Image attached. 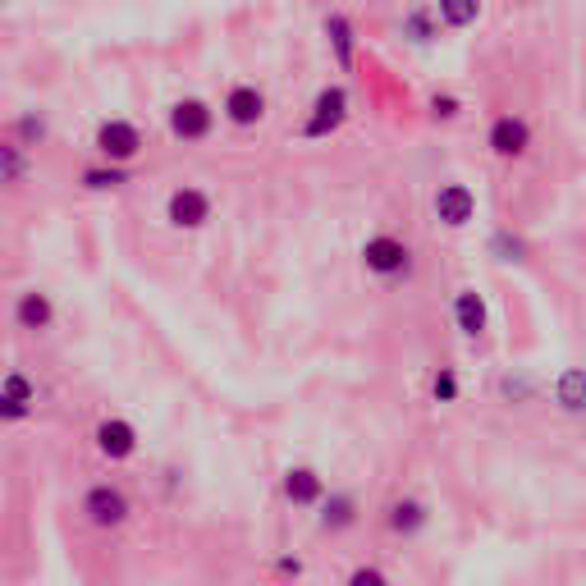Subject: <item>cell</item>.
<instances>
[{
	"label": "cell",
	"mask_w": 586,
	"mask_h": 586,
	"mask_svg": "<svg viewBox=\"0 0 586 586\" xmlns=\"http://www.w3.org/2000/svg\"><path fill=\"white\" fill-rule=\"evenodd\" d=\"M348 586H385V577L376 573V568H358V573H353V582Z\"/></svg>",
	"instance_id": "d4e9b609"
},
{
	"label": "cell",
	"mask_w": 586,
	"mask_h": 586,
	"mask_svg": "<svg viewBox=\"0 0 586 586\" xmlns=\"http://www.w3.org/2000/svg\"><path fill=\"white\" fill-rule=\"evenodd\" d=\"M394 527H399V532H413V527H422V509H417V504H394Z\"/></svg>",
	"instance_id": "ffe728a7"
},
{
	"label": "cell",
	"mask_w": 586,
	"mask_h": 586,
	"mask_svg": "<svg viewBox=\"0 0 586 586\" xmlns=\"http://www.w3.org/2000/svg\"><path fill=\"white\" fill-rule=\"evenodd\" d=\"M14 316H19V326L23 330H46L51 326V298L46 293H23L19 298V307H14Z\"/></svg>",
	"instance_id": "7c38bea8"
},
{
	"label": "cell",
	"mask_w": 586,
	"mask_h": 586,
	"mask_svg": "<svg viewBox=\"0 0 586 586\" xmlns=\"http://www.w3.org/2000/svg\"><path fill=\"white\" fill-rule=\"evenodd\" d=\"M431 110L440 115V120H454V115H458V101H454V97H435Z\"/></svg>",
	"instance_id": "484cf974"
},
{
	"label": "cell",
	"mask_w": 586,
	"mask_h": 586,
	"mask_svg": "<svg viewBox=\"0 0 586 586\" xmlns=\"http://www.w3.org/2000/svg\"><path fill=\"white\" fill-rule=\"evenodd\" d=\"M435 14L445 28H472L481 19V0H435Z\"/></svg>",
	"instance_id": "2e32d148"
},
{
	"label": "cell",
	"mask_w": 586,
	"mask_h": 586,
	"mask_svg": "<svg viewBox=\"0 0 586 586\" xmlns=\"http://www.w3.org/2000/svg\"><path fill=\"white\" fill-rule=\"evenodd\" d=\"M133 445H138V435H133V426L120 422V417H115V422H101V426H97V449H101L106 458H129Z\"/></svg>",
	"instance_id": "30bf717a"
},
{
	"label": "cell",
	"mask_w": 586,
	"mask_h": 586,
	"mask_svg": "<svg viewBox=\"0 0 586 586\" xmlns=\"http://www.w3.org/2000/svg\"><path fill=\"white\" fill-rule=\"evenodd\" d=\"M0 156H5V184H19L23 179V152H19V142H10V147H0Z\"/></svg>",
	"instance_id": "ac0fdd59"
},
{
	"label": "cell",
	"mask_w": 586,
	"mask_h": 586,
	"mask_svg": "<svg viewBox=\"0 0 586 586\" xmlns=\"http://www.w3.org/2000/svg\"><path fill=\"white\" fill-rule=\"evenodd\" d=\"M284 495L293 504H316L321 500V477H316L312 467H293L289 477H284Z\"/></svg>",
	"instance_id": "9a60e30c"
},
{
	"label": "cell",
	"mask_w": 586,
	"mask_h": 586,
	"mask_svg": "<svg viewBox=\"0 0 586 586\" xmlns=\"http://www.w3.org/2000/svg\"><path fill=\"white\" fill-rule=\"evenodd\" d=\"M19 133H23V138H42L46 124L37 120V115H23V120H19Z\"/></svg>",
	"instance_id": "4316f807"
},
{
	"label": "cell",
	"mask_w": 586,
	"mask_h": 586,
	"mask_svg": "<svg viewBox=\"0 0 586 586\" xmlns=\"http://www.w3.org/2000/svg\"><path fill=\"white\" fill-rule=\"evenodd\" d=\"M495 252H500V261H522V243L513 234H495Z\"/></svg>",
	"instance_id": "603a6c76"
},
{
	"label": "cell",
	"mask_w": 586,
	"mask_h": 586,
	"mask_svg": "<svg viewBox=\"0 0 586 586\" xmlns=\"http://www.w3.org/2000/svg\"><path fill=\"white\" fill-rule=\"evenodd\" d=\"M344 115H348V92L344 87H326V92L316 97L312 120L303 124V133L307 138H326V133H335L339 124H344Z\"/></svg>",
	"instance_id": "7a4b0ae2"
},
{
	"label": "cell",
	"mask_w": 586,
	"mask_h": 586,
	"mask_svg": "<svg viewBox=\"0 0 586 586\" xmlns=\"http://www.w3.org/2000/svg\"><path fill=\"white\" fill-rule=\"evenodd\" d=\"M170 220L179 229H197L211 220V202L207 193H197V188H179V193L170 197Z\"/></svg>",
	"instance_id": "9c48e42d"
},
{
	"label": "cell",
	"mask_w": 586,
	"mask_h": 586,
	"mask_svg": "<svg viewBox=\"0 0 586 586\" xmlns=\"http://www.w3.org/2000/svg\"><path fill=\"white\" fill-rule=\"evenodd\" d=\"M362 257H367V266L376 275H403V271H408V257H413V252L403 248L399 239H390V234H380V239H371L367 248H362Z\"/></svg>",
	"instance_id": "52a82bcc"
},
{
	"label": "cell",
	"mask_w": 586,
	"mask_h": 586,
	"mask_svg": "<svg viewBox=\"0 0 586 586\" xmlns=\"http://www.w3.org/2000/svg\"><path fill=\"white\" fill-rule=\"evenodd\" d=\"M33 399H37L33 385H28L19 371H14V376H5V417H10V422H19V417L33 413Z\"/></svg>",
	"instance_id": "4fadbf2b"
},
{
	"label": "cell",
	"mask_w": 586,
	"mask_h": 586,
	"mask_svg": "<svg viewBox=\"0 0 586 586\" xmlns=\"http://www.w3.org/2000/svg\"><path fill=\"white\" fill-rule=\"evenodd\" d=\"M83 513L97 522V527H120V522L129 518V500H124V490H115V486H97V490H87Z\"/></svg>",
	"instance_id": "3957f363"
},
{
	"label": "cell",
	"mask_w": 586,
	"mask_h": 586,
	"mask_svg": "<svg viewBox=\"0 0 586 586\" xmlns=\"http://www.w3.org/2000/svg\"><path fill=\"white\" fill-rule=\"evenodd\" d=\"M554 399H559V408H568V413H586V371L573 367L559 376V385H554Z\"/></svg>",
	"instance_id": "8fae6325"
},
{
	"label": "cell",
	"mask_w": 586,
	"mask_h": 586,
	"mask_svg": "<svg viewBox=\"0 0 586 586\" xmlns=\"http://www.w3.org/2000/svg\"><path fill=\"white\" fill-rule=\"evenodd\" d=\"M454 394H458V380L454 376H449V371H440V376H435V399H454Z\"/></svg>",
	"instance_id": "cb8c5ba5"
},
{
	"label": "cell",
	"mask_w": 586,
	"mask_h": 586,
	"mask_svg": "<svg viewBox=\"0 0 586 586\" xmlns=\"http://www.w3.org/2000/svg\"><path fill=\"white\" fill-rule=\"evenodd\" d=\"M83 184H87V188H120V184H124V174H120V170H87V174H83Z\"/></svg>",
	"instance_id": "44dd1931"
},
{
	"label": "cell",
	"mask_w": 586,
	"mask_h": 586,
	"mask_svg": "<svg viewBox=\"0 0 586 586\" xmlns=\"http://www.w3.org/2000/svg\"><path fill=\"white\" fill-rule=\"evenodd\" d=\"M454 321H458V330H463V335H481V330H486V303H481V298H477L472 289L458 293Z\"/></svg>",
	"instance_id": "5bb4252c"
},
{
	"label": "cell",
	"mask_w": 586,
	"mask_h": 586,
	"mask_svg": "<svg viewBox=\"0 0 586 586\" xmlns=\"http://www.w3.org/2000/svg\"><path fill=\"white\" fill-rule=\"evenodd\" d=\"M326 37H330V46H335V55H339V69L353 65V23H348L344 14H330L326 19Z\"/></svg>",
	"instance_id": "e0dca14e"
},
{
	"label": "cell",
	"mask_w": 586,
	"mask_h": 586,
	"mask_svg": "<svg viewBox=\"0 0 586 586\" xmlns=\"http://www.w3.org/2000/svg\"><path fill=\"white\" fill-rule=\"evenodd\" d=\"M97 152L106 161H133L142 152V133L133 129L129 120H106L97 129Z\"/></svg>",
	"instance_id": "6da1fadb"
},
{
	"label": "cell",
	"mask_w": 586,
	"mask_h": 586,
	"mask_svg": "<svg viewBox=\"0 0 586 586\" xmlns=\"http://www.w3.org/2000/svg\"><path fill=\"white\" fill-rule=\"evenodd\" d=\"M403 33H413V42H431V19H426V10H413L408 19H403Z\"/></svg>",
	"instance_id": "d6986e66"
},
{
	"label": "cell",
	"mask_w": 586,
	"mask_h": 586,
	"mask_svg": "<svg viewBox=\"0 0 586 586\" xmlns=\"http://www.w3.org/2000/svg\"><path fill=\"white\" fill-rule=\"evenodd\" d=\"M170 133L184 142H197L211 133V106L207 101H179V106L170 110Z\"/></svg>",
	"instance_id": "8992f818"
},
{
	"label": "cell",
	"mask_w": 586,
	"mask_h": 586,
	"mask_svg": "<svg viewBox=\"0 0 586 586\" xmlns=\"http://www.w3.org/2000/svg\"><path fill=\"white\" fill-rule=\"evenodd\" d=\"M225 115L229 124H239V129H252V124L266 115V97H261L252 83H239V87H229V97H225Z\"/></svg>",
	"instance_id": "ba28073f"
},
{
	"label": "cell",
	"mask_w": 586,
	"mask_h": 586,
	"mask_svg": "<svg viewBox=\"0 0 586 586\" xmlns=\"http://www.w3.org/2000/svg\"><path fill=\"white\" fill-rule=\"evenodd\" d=\"M344 522H353V504H348V500H330L326 527H344Z\"/></svg>",
	"instance_id": "7402d4cb"
},
{
	"label": "cell",
	"mask_w": 586,
	"mask_h": 586,
	"mask_svg": "<svg viewBox=\"0 0 586 586\" xmlns=\"http://www.w3.org/2000/svg\"><path fill=\"white\" fill-rule=\"evenodd\" d=\"M486 142L495 156H522L532 147V129H527V120H518V115H500V120L490 124Z\"/></svg>",
	"instance_id": "5b68a950"
},
{
	"label": "cell",
	"mask_w": 586,
	"mask_h": 586,
	"mask_svg": "<svg viewBox=\"0 0 586 586\" xmlns=\"http://www.w3.org/2000/svg\"><path fill=\"white\" fill-rule=\"evenodd\" d=\"M435 216L445 220L449 229H463L467 220L477 216V197H472V188H463V184H445L440 193H435Z\"/></svg>",
	"instance_id": "277c9868"
}]
</instances>
